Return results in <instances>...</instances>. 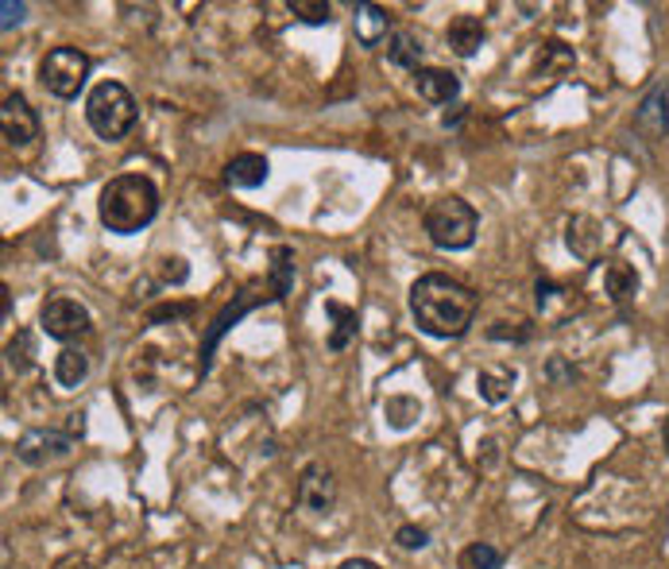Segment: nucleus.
I'll list each match as a JSON object with an SVG mask.
<instances>
[{"label":"nucleus","mask_w":669,"mask_h":569,"mask_svg":"<svg viewBox=\"0 0 669 569\" xmlns=\"http://www.w3.org/2000/svg\"><path fill=\"white\" fill-rule=\"evenodd\" d=\"M476 306H480V295L445 272H426L410 287V318L418 330L441 341L465 338L476 318Z\"/></svg>","instance_id":"1"},{"label":"nucleus","mask_w":669,"mask_h":569,"mask_svg":"<svg viewBox=\"0 0 669 569\" xmlns=\"http://www.w3.org/2000/svg\"><path fill=\"white\" fill-rule=\"evenodd\" d=\"M159 214V190L147 174H116L101 186L98 194V217L109 232L132 237L147 229Z\"/></svg>","instance_id":"2"},{"label":"nucleus","mask_w":669,"mask_h":569,"mask_svg":"<svg viewBox=\"0 0 669 569\" xmlns=\"http://www.w3.org/2000/svg\"><path fill=\"white\" fill-rule=\"evenodd\" d=\"M136 116H139L136 98L121 82H98L90 90V98H86V121L109 144L124 140L136 128Z\"/></svg>","instance_id":"3"},{"label":"nucleus","mask_w":669,"mask_h":569,"mask_svg":"<svg viewBox=\"0 0 669 569\" xmlns=\"http://www.w3.org/2000/svg\"><path fill=\"white\" fill-rule=\"evenodd\" d=\"M422 229L430 237V244L445 248V252H461V248H468L476 240L480 217H476V209L465 198L450 194V198L430 202V209L422 217Z\"/></svg>","instance_id":"4"},{"label":"nucleus","mask_w":669,"mask_h":569,"mask_svg":"<svg viewBox=\"0 0 669 569\" xmlns=\"http://www.w3.org/2000/svg\"><path fill=\"white\" fill-rule=\"evenodd\" d=\"M90 55L78 47H55L43 55L39 62V86L58 101H70L86 90V78H90Z\"/></svg>","instance_id":"5"},{"label":"nucleus","mask_w":669,"mask_h":569,"mask_svg":"<svg viewBox=\"0 0 669 569\" xmlns=\"http://www.w3.org/2000/svg\"><path fill=\"white\" fill-rule=\"evenodd\" d=\"M39 330L47 333L50 341H63V345H70V341L86 338V333L93 330V318H90V310L78 303V298L55 295V298H47V303H43Z\"/></svg>","instance_id":"6"},{"label":"nucleus","mask_w":669,"mask_h":569,"mask_svg":"<svg viewBox=\"0 0 669 569\" xmlns=\"http://www.w3.org/2000/svg\"><path fill=\"white\" fill-rule=\"evenodd\" d=\"M268 303H279V295L275 291H268V295H245V298H237V303H229L225 310L213 318V326L205 330V338H202V379L209 376V368H213V353H217V345H220V338L233 330V326L245 318V314H252L256 306H268Z\"/></svg>","instance_id":"7"},{"label":"nucleus","mask_w":669,"mask_h":569,"mask_svg":"<svg viewBox=\"0 0 669 569\" xmlns=\"http://www.w3.org/2000/svg\"><path fill=\"white\" fill-rule=\"evenodd\" d=\"M294 500L298 508H306L310 515H329L337 503V477L329 465L310 462L303 473H298V488H294Z\"/></svg>","instance_id":"8"},{"label":"nucleus","mask_w":669,"mask_h":569,"mask_svg":"<svg viewBox=\"0 0 669 569\" xmlns=\"http://www.w3.org/2000/svg\"><path fill=\"white\" fill-rule=\"evenodd\" d=\"M73 449V434L66 430H55V426H35V430H24L16 442V457L24 465H47V462H58Z\"/></svg>","instance_id":"9"},{"label":"nucleus","mask_w":669,"mask_h":569,"mask_svg":"<svg viewBox=\"0 0 669 569\" xmlns=\"http://www.w3.org/2000/svg\"><path fill=\"white\" fill-rule=\"evenodd\" d=\"M0 128H4V140H9L12 148H27V144L39 136V116H35V109L27 105L24 93H9V98H4V105H0Z\"/></svg>","instance_id":"10"},{"label":"nucleus","mask_w":669,"mask_h":569,"mask_svg":"<svg viewBox=\"0 0 669 569\" xmlns=\"http://www.w3.org/2000/svg\"><path fill=\"white\" fill-rule=\"evenodd\" d=\"M635 128L643 136H650V140H658V136L669 133V82L658 86V90L650 93V98L638 105L635 113Z\"/></svg>","instance_id":"11"},{"label":"nucleus","mask_w":669,"mask_h":569,"mask_svg":"<svg viewBox=\"0 0 669 569\" xmlns=\"http://www.w3.org/2000/svg\"><path fill=\"white\" fill-rule=\"evenodd\" d=\"M415 86L430 105H450V101H457V93H461V78L453 75V70H441V67H422L415 75Z\"/></svg>","instance_id":"12"},{"label":"nucleus","mask_w":669,"mask_h":569,"mask_svg":"<svg viewBox=\"0 0 669 569\" xmlns=\"http://www.w3.org/2000/svg\"><path fill=\"white\" fill-rule=\"evenodd\" d=\"M268 159L256 156V151H245V156L229 159V167H225V182H229L233 190H256L268 182Z\"/></svg>","instance_id":"13"},{"label":"nucleus","mask_w":669,"mask_h":569,"mask_svg":"<svg viewBox=\"0 0 669 569\" xmlns=\"http://www.w3.org/2000/svg\"><path fill=\"white\" fill-rule=\"evenodd\" d=\"M352 27H356V39L364 43V47H379V43L387 39V32H392V16H387V9H379V4H356Z\"/></svg>","instance_id":"14"},{"label":"nucleus","mask_w":669,"mask_h":569,"mask_svg":"<svg viewBox=\"0 0 669 569\" xmlns=\"http://www.w3.org/2000/svg\"><path fill=\"white\" fill-rule=\"evenodd\" d=\"M484 39H488V32H484V24L476 16H457L450 24V47H453V55L473 58L476 50L484 47Z\"/></svg>","instance_id":"15"},{"label":"nucleus","mask_w":669,"mask_h":569,"mask_svg":"<svg viewBox=\"0 0 669 569\" xmlns=\"http://www.w3.org/2000/svg\"><path fill=\"white\" fill-rule=\"evenodd\" d=\"M268 287L275 291L279 298L291 295V287H294V248L291 244H275V248H271Z\"/></svg>","instance_id":"16"},{"label":"nucleus","mask_w":669,"mask_h":569,"mask_svg":"<svg viewBox=\"0 0 669 569\" xmlns=\"http://www.w3.org/2000/svg\"><path fill=\"white\" fill-rule=\"evenodd\" d=\"M86 376H90V356H86L82 349L66 345L63 353L55 356V379L63 388H78Z\"/></svg>","instance_id":"17"},{"label":"nucleus","mask_w":669,"mask_h":569,"mask_svg":"<svg viewBox=\"0 0 669 569\" xmlns=\"http://www.w3.org/2000/svg\"><path fill=\"white\" fill-rule=\"evenodd\" d=\"M569 248L577 252L580 260H597L600 252V240H604V232H600V225L592 221V217H577V221L569 225Z\"/></svg>","instance_id":"18"},{"label":"nucleus","mask_w":669,"mask_h":569,"mask_svg":"<svg viewBox=\"0 0 669 569\" xmlns=\"http://www.w3.org/2000/svg\"><path fill=\"white\" fill-rule=\"evenodd\" d=\"M387 58L402 70H422V43L415 39V32H392V43H387Z\"/></svg>","instance_id":"19"},{"label":"nucleus","mask_w":669,"mask_h":569,"mask_svg":"<svg viewBox=\"0 0 669 569\" xmlns=\"http://www.w3.org/2000/svg\"><path fill=\"white\" fill-rule=\"evenodd\" d=\"M326 314L337 322L326 345L333 349V353H344V349H349V341L356 338V310H349V306H341V303H326Z\"/></svg>","instance_id":"20"},{"label":"nucleus","mask_w":669,"mask_h":569,"mask_svg":"<svg viewBox=\"0 0 669 569\" xmlns=\"http://www.w3.org/2000/svg\"><path fill=\"white\" fill-rule=\"evenodd\" d=\"M511 384H514V372H488L484 368L480 376H476V388H480V396L488 399V403H503L507 396H511Z\"/></svg>","instance_id":"21"},{"label":"nucleus","mask_w":669,"mask_h":569,"mask_svg":"<svg viewBox=\"0 0 669 569\" xmlns=\"http://www.w3.org/2000/svg\"><path fill=\"white\" fill-rule=\"evenodd\" d=\"M604 283H608V295H612L615 303H627V298H635V291H638V275L631 272L627 264H612V268H608Z\"/></svg>","instance_id":"22"},{"label":"nucleus","mask_w":669,"mask_h":569,"mask_svg":"<svg viewBox=\"0 0 669 569\" xmlns=\"http://www.w3.org/2000/svg\"><path fill=\"white\" fill-rule=\"evenodd\" d=\"M572 67V50L565 47V43H546V47H542V58H538V75H565V70Z\"/></svg>","instance_id":"23"},{"label":"nucleus","mask_w":669,"mask_h":569,"mask_svg":"<svg viewBox=\"0 0 669 569\" xmlns=\"http://www.w3.org/2000/svg\"><path fill=\"white\" fill-rule=\"evenodd\" d=\"M4 353H9V368H16V372L32 368V364H35V338L20 330L16 338L9 341V349H4Z\"/></svg>","instance_id":"24"},{"label":"nucleus","mask_w":669,"mask_h":569,"mask_svg":"<svg viewBox=\"0 0 669 569\" xmlns=\"http://www.w3.org/2000/svg\"><path fill=\"white\" fill-rule=\"evenodd\" d=\"M465 566L468 569H503V554L491 543H473L465 550Z\"/></svg>","instance_id":"25"},{"label":"nucleus","mask_w":669,"mask_h":569,"mask_svg":"<svg viewBox=\"0 0 669 569\" xmlns=\"http://www.w3.org/2000/svg\"><path fill=\"white\" fill-rule=\"evenodd\" d=\"M291 12L303 24H329L333 20V9H329L326 0H291Z\"/></svg>","instance_id":"26"},{"label":"nucleus","mask_w":669,"mask_h":569,"mask_svg":"<svg viewBox=\"0 0 669 569\" xmlns=\"http://www.w3.org/2000/svg\"><path fill=\"white\" fill-rule=\"evenodd\" d=\"M395 543H399L402 550H422V546H430V531H426V527H415V523H407V527L395 531Z\"/></svg>","instance_id":"27"},{"label":"nucleus","mask_w":669,"mask_h":569,"mask_svg":"<svg viewBox=\"0 0 669 569\" xmlns=\"http://www.w3.org/2000/svg\"><path fill=\"white\" fill-rule=\"evenodd\" d=\"M186 275H190V268H186V260H179V257H167L163 268H159V280L163 283H186Z\"/></svg>","instance_id":"28"},{"label":"nucleus","mask_w":669,"mask_h":569,"mask_svg":"<svg viewBox=\"0 0 669 569\" xmlns=\"http://www.w3.org/2000/svg\"><path fill=\"white\" fill-rule=\"evenodd\" d=\"M0 12H4V20H0V24H4V32H12V27L24 24L27 4H20V0H4V4H0Z\"/></svg>","instance_id":"29"},{"label":"nucleus","mask_w":669,"mask_h":569,"mask_svg":"<svg viewBox=\"0 0 669 569\" xmlns=\"http://www.w3.org/2000/svg\"><path fill=\"white\" fill-rule=\"evenodd\" d=\"M194 306H156L151 310V322H167V318H182V314H190Z\"/></svg>","instance_id":"30"},{"label":"nucleus","mask_w":669,"mask_h":569,"mask_svg":"<svg viewBox=\"0 0 669 569\" xmlns=\"http://www.w3.org/2000/svg\"><path fill=\"white\" fill-rule=\"evenodd\" d=\"M488 338H496V341H503V338L526 341V338H531V330H507V322H496V330H491Z\"/></svg>","instance_id":"31"},{"label":"nucleus","mask_w":669,"mask_h":569,"mask_svg":"<svg viewBox=\"0 0 669 569\" xmlns=\"http://www.w3.org/2000/svg\"><path fill=\"white\" fill-rule=\"evenodd\" d=\"M337 569H384L379 561H372V558H349V561H341Z\"/></svg>","instance_id":"32"},{"label":"nucleus","mask_w":669,"mask_h":569,"mask_svg":"<svg viewBox=\"0 0 669 569\" xmlns=\"http://www.w3.org/2000/svg\"><path fill=\"white\" fill-rule=\"evenodd\" d=\"M661 446H666V454H669V414H666V422H661Z\"/></svg>","instance_id":"33"}]
</instances>
